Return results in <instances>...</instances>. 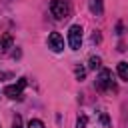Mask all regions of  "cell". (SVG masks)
<instances>
[{
    "label": "cell",
    "instance_id": "cell-11",
    "mask_svg": "<svg viewBox=\"0 0 128 128\" xmlns=\"http://www.w3.org/2000/svg\"><path fill=\"white\" fill-rule=\"evenodd\" d=\"M12 128H22V118H20V116H16V118H14V124H12Z\"/></svg>",
    "mask_w": 128,
    "mask_h": 128
},
{
    "label": "cell",
    "instance_id": "cell-5",
    "mask_svg": "<svg viewBox=\"0 0 128 128\" xmlns=\"http://www.w3.org/2000/svg\"><path fill=\"white\" fill-rule=\"evenodd\" d=\"M48 48L52 52H62L64 50V38L58 34V32H52L48 36Z\"/></svg>",
    "mask_w": 128,
    "mask_h": 128
},
{
    "label": "cell",
    "instance_id": "cell-9",
    "mask_svg": "<svg viewBox=\"0 0 128 128\" xmlns=\"http://www.w3.org/2000/svg\"><path fill=\"white\" fill-rule=\"evenodd\" d=\"M98 66H100V58H98V56H96V58L92 56V58H90V68H98Z\"/></svg>",
    "mask_w": 128,
    "mask_h": 128
},
{
    "label": "cell",
    "instance_id": "cell-8",
    "mask_svg": "<svg viewBox=\"0 0 128 128\" xmlns=\"http://www.w3.org/2000/svg\"><path fill=\"white\" fill-rule=\"evenodd\" d=\"M28 128H44V122L38 120V118H32V120L28 122Z\"/></svg>",
    "mask_w": 128,
    "mask_h": 128
},
{
    "label": "cell",
    "instance_id": "cell-10",
    "mask_svg": "<svg viewBox=\"0 0 128 128\" xmlns=\"http://www.w3.org/2000/svg\"><path fill=\"white\" fill-rule=\"evenodd\" d=\"M86 122H88V118H86V116H80V118H78L76 128H84V126H86Z\"/></svg>",
    "mask_w": 128,
    "mask_h": 128
},
{
    "label": "cell",
    "instance_id": "cell-6",
    "mask_svg": "<svg viewBox=\"0 0 128 128\" xmlns=\"http://www.w3.org/2000/svg\"><path fill=\"white\" fill-rule=\"evenodd\" d=\"M116 72H118V76H120L122 80H126V82H128V62H118Z\"/></svg>",
    "mask_w": 128,
    "mask_h": 128
},
{
    "label": "cell",
    "instance_id": "cell-1",
    "mask_svg": "<svg viewBox=\"0 0 128 128\" xmlns=\"http://www.w3.org/2000/svg\"><path fill=\"white\" fill-rule=\"evenodd\" d=\"M50 12L56 20H64L70 16L72 8H70V2L68 0H52L50 2Z\"/></svg>",
    "mask_w": 128,
    "mask_h": 128
},
{
    "label": "cell",
    "instance_id": "cell-13",
    "mask_svg": "<svg viewBox=\"0 0 128 128\" xmlns=\"http://www.w3.org/2000/svg\"><path fill=\"white\" fill-rule=\"evenodd\" d=\"M76 76L82 80V78H84V68H78V70H76Z\"/></svg>",
    "mask_w": 128,
    "mask_h": 128
},
{
    "label": "cell",
    "instance_id": "cell-12",
    "mask_svg": "<svg viewBox=\"0 0 128 128\" xmlns=\"http://www.w3.org/2000/svg\"><path fill=\"white\" fill-rule=\"evenodd\" d=\"M10 42H12V40L6 36V38H4V42H2V50H8V48H10Z\"/></svg>",
    "mask_w": 128,
    "mask_h": 128
},
{
    "label": "cell",
    "instance_id": "cell-3",
    "mask_svg": "<svg viewBox=\"0 0 128 128\" xmlns=\"http://www.w3.org/2000/svg\"><path fill=\"white\" fill-rule=\"evenodd\" d=\"M96 88H98L100 92L112 88V72H110V70H106V68L100 70V74H98V78H96Z\"/></svg>",
    "mask_w": 128,
    "mask_h": 128
},
{
    "label": "cell",
    "instance_id": "cell-7",
    "mask_svg": "<svg viewBox=\"0 0 128 128\" xmlns=\"http://www.w3.org/2000/svg\"><path fill=\"white\" fill-rule=\"evenodd\" d=\"M90 10L96 14V16H102V0H90Z\"/></svg>",
    "mask_w": 128,
    "mask_h": 128
},
{
    "label": "cell",
    "instance_id": "cell-4",
    "mask_svg": "<svg viewBox=\"0 0 128 128\" xmlns=\"http://www.w3.org/2000/svg\"><path fill=\"white\" fill-rule=\"evenodd\" d=\"M24 88H26V78H20V80H18V84H14V86H6V88H4V94H6L8 98H12V100H14V98H18V100H20V98H22V90H24Z\"/></svg>",
    "mask_w": 128,
    "mask_h": 128
},
{
    "label": "cell",
    "instance_id": "cell-2",
    "mask_svg": "<svg viewBox=\"0 0 128 128\" xmlns=\"http://www.w3.org/2000/svg\"><path fill=\"white\" fill-rule=\"evenodd\" d=\"M68 44H70L72 50H78L80 48V44H82V28L78 24L70 26V30H68Z\"/></svg>",
    "mask_w": 128,
    "mask_h": 128
}]
</instances>
